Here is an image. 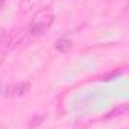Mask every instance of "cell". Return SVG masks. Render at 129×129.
I'll return each mask as SVG.
<instances>
[{
    "label": "cell",
    "instance_id": "1",
    "mask_svg": "<svg viewBox=\"0 0 129 129\" xmlns=\"http://www.w3.org/2000/svg\"><path fill=\"white\" fill-rule=\"evenodd\" d=\"M53 20H55V15H53L52 8L40 9L34 15V18H32V21H30V24L27 27L29 35L34 38V37H40V35L46 34L49 30V27L53 24Z\"/></svg>",
    "mask_w": 129,
    "mask_h": 129
},
{
    "label": "cell",
    "instance_id": "3",
    "mask_svg": "<svg viewBox=\"0 0 129 129\" xmlns=\"http://www.w3.org/2000/svg\"><path fill=\"white\" fill-rule=\"evenodd\" d=\"M55 49L58 52H69L73 49V43L70 40H66V38H61L55 43Z\"/></svg>",
    "mask_w": 129,
    "mask_h": 129
},
{
    "label": "cell",
    "instance_id": "7",
    "mask_svg": "<svg viewBox=\"0 0 129 129\" xmlns=\"http://www.w3.org/2000/svg\"><path fill=\"white\" fill-rule=\"evenodd\" d=\"M6 34H5V30H3V27H0V41L3 40V37H5Z\"/></svg>",
    "mask_w": 129,
    "mask_h": 129
},
{
    "label": "cell",
    "instance_id": "2",
    "mask_svg": "<svg viewBox=\"0 0 129 129\" xmlns=\"http://www.w3.org/2000/svg\"><path fill=\"white\" fill-rule=\"evenodd\" d=\"M29 90V82H18L15 85H11V97L24 96Z\"/></svg>",
    "mask_w": 129,
    "mask_h": 129
},
{
    "label": "cell",
    "instance_id": "5",
    "mask_svg": "<svg viewBox=\"0 0 129 129\" xmlns=\"http://www.w3.org/2000/svg\"><path fill=\"white\" fill-rule=\"evenodd\" d=\"M37 0H20V8L23 12H27L32 6H35Z\"/></svg>",
    "mask_w": 129,
    "mask_h": 129
},
{
    "label": "cell",
    "instance_id": "8",
    "mask_svg": "<svg viewBox=\"0 0 129 129\" xmlns=\"http://www.w3.org/2000/svg\"><path fill=\"white\" fill-rule=\"evenodd\" d=\"M5 2H6V0H0V9H2V8H3V5H5Z\"/></svg>",
    "mask_w": 129,
    "mask_h": 129
},
{
    "label": "cell",
    "instance_id": "6",
    "mask_svg": "<svg viewBox=\"0 0 129 129\" xmlns=\"http://www.w3.org/2000/svg\"><path fill=\"white\" fill-rule=\"evenodd\" d=\"M41 121H43V115H37V120H35V121H32V120H30V123H29V124H30V126H38Z\"/></svg>",
    "mask_w": 129,
    "mask_h": 129
},
{
    "label": "cell",
    "instance_id": "4",
    "mask_svg": "<svg viewBox=\"0 0 129 129\" xmlns=\"http://www.w3.org/2000/svg\"><path fill=\"white\" fill-rule=\"evenodd\" d=\"M127 112V105H118L117 108H114L109 114H106L105 115V118H112L114 115H117V117H121V115H124Z\"/></svg>",
    "mask_w": 129,
    "mask_h": 129
}]
</instances>
